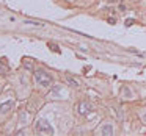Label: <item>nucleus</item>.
Listing matches in <instances>:
<instances>
[{"mask_svg":"<svg viewBox=\"0 0 146 136\" xmlns=\"http://www.w3.org/2000/svg\"><path fill=\"white\" fill-rule=\"evenodd\" d=\"M132 24H133V19H127V20H126V25H127V27H130Z\"/></svg>","mask_w":146,"mask_h":136,"instance_id":"nucleus-11","label":"nucleus"},{"mask_svg":"<svg viewBox=\"0 0 146 136\" xmlns=\"http://www.w3.org/2000/svg\"><path fill=\"white\" fill-rule=\"evenodd\" d=\"M64 80H66V83L71 86V88H79V86H80V81L77 78H74L72 75H66V77H64Z\"/></svg>","mask_w":146,"mask_h":136,"instance_id":"nucleus-6","label":"nucleus"},{"mask_svg":"<svg viewBox=\"0 0 146 136\" xmlns=\"http://www.w3.org/2000/svg\"><path fill=\"white\" fill-rule=\"evenodd\" d=\"M141 119L145 120V124H146V113H145V114H143V116H141Z\"/></svg>","mask_w":146,"mask_h":136,"instance_id":"nucleus-12","label":"nucleus"},{"mask_svg":"<svg viewBox=\"0 0 146 136\" xmlns=\"http://www.w3.org/2000/svg\"><path fill=\"white\" fill-rule=\"evenodd\" d=\"M24 66H25L29 70H32V61H30V60H24Z\"/></svg>","mask_w":146,"mask_h":136,"instance_id":"nucleus-8","label":"nucleus"},{"mask_svg":"<svg viewBox=\"0 0 146 136\" xmlns=\"http://www.w3.org/2000/svg\"><path fill=\"white\" fill-rule=\"evenodd\" d=\"M49 47H50V49H52V50H54V52H57V53H60V50H58V47H57V45H55V44H49Z\"/></svg>","mask_w":146,"mask_h":136,"instance_id":"nucleus-10","label":"nucleus"},{"mask_svg":"<svg viewBox=\"0 0 146 136\" xmlns=\"http://www.w3.org/2000/svg\"><path fill=\"white\" fill-rule=\"evenodd\" d=\"M76 111H77V114H80V116H86V114L91 111V105H90V102L82 100V102H79V103H77Z\"/></svg>","mask_w":146,"mask_h":136,"instance_id":"nucleus-3","label":"nucleus"},{"mask_svg":"<svg viewBox=\"0 0 146 136\" xmlns=\"http://www.w3.org/2000/svg\"><path fill=\"white\" fill-rule=\"evenodd\" d=\"M33 78H35V81L38 83L39 86H42V88H50V85H52V75L47 74L46 70H42V69L35 70Z\"/></svg>","mask_w":146,"mask_h":136,"instance_id":"nucleus-1","label":"nucleus"},{"mask_svg":"<svg viewBox=\"0 0 146 136\" xmlns=\"http://www.w3.org/2000/svg\"><path fill=\"white\" fill-rule=\"evenodd\" d=\"M68 2H76V0H68Z\"/></svg>","mask_w":146,"mask_h":136,"instance_id":"nucleus-13","label":"nucleus"},{"mask_svg":"<svg viewBox=\"0 0 146 136\" xmlns=\"http://www.w3.org/2000/svg\"><path fill=\"white\" fill-rule=\"evenodd\" d=\"M25 24H30V25H39V27L42 25L41 22H33V20H25Z\"/></svg>","mask_w":146,"mask_h":136,"instance_id":"nucleus-9","label":"nucleus"},{"mask_svg":"<svg viewBox=\"0 0 146 136\" xmlns=\"http://www.w3.org/2000/svg\"><path fill=\"white\" fill-rule=\"evenodd\" d=\"M35 131L38 133V135H54V127L50 125V122H49L47 119H36L35 122Z\"/></svg>","mask_w":146,"mask_h":136,"instance_id":"nucleus-2","label":"nucleus"},{"mask_svg":"<svg viewBox=\"0 0 146 136\" xmlns=\"http://www.w3.org/2000/svg\"><path fill=\"white\" fill-rule=\"evenodd\" d=\"M113 125H111V124H104V125H102V128H101V135L102 136H111L113 135Z\"/></svg>","mask_w":146,"mask_h":136,"instance_id":"nucleus-5","label":"nucleus"},{"mask_svg":"<svg viewBox=\"0 0 146 136\" xmlns=\"http://www.w3.org/2000/svg\"><path fill=\"white\" fill-rule=\"evenodd\" d=\"M14 106V100H7L3 103H0V114H7L13 110Z\"/></svg>","mask_w":146,"mask_h":136,"instance_id":"nucleus-4","label":"nucleus"},{"mask_svg":"<svg viewBox=\"0 0 146 136\" xmlns=\"http://www.w3.org/2000/svg\"><path fill=\"white\" fill-rule=\"evenodd\" d=\"M21 125H25V122H27V113L25 111H22V113H21Z\"/></svg>","mask_w":146,"mask_h":136,"instance_id":"nucleus-7","label":"nucleus"},{"mask_svg":"<svg viewBox=\"0 0 146 136\" xmlns=\"http://www.w3.org/2000/svg\"><path fill=\"white\" fill-rule=\"evenodd\" d=\"M108 2H115V0H108Z\"/></svg>","mask_w":146,"mask_h":136,"instance_id":"nucleus-14","label":"nucleus"}]
</instances>
